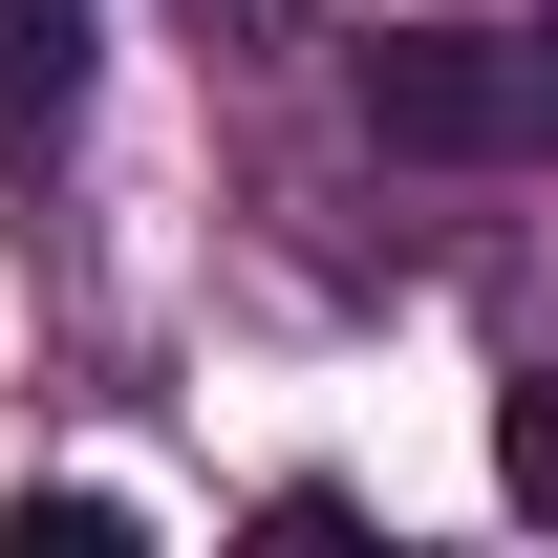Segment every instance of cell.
I'll list each match as a JSON object with an SVG mask.
<instances>
[{
  "label": "cell",
  "mask_w": 558,
  "mask_h": 558,
  "mask_svg": "<svg viewBox=\"0 0 558 558\" xmlns=\"http://www.w3.org/2000/svg\"><path fill=\"white\" fill-rule=\"evenodd\" d=\"M344 108L387 150H429V172H494V150H537V65L494 44V22H387L344 65Z\"/></svg>",
  "instance_id": "cell-1"
},
{
  "label": "cell",
  "mask_w": 558,
  "mask_h": 558,
  "mask_svg": "<svg viewBox=\"0 0 558 558\" xmlns=\"http://www.w3.org/2000/svg\"><path fill=\"white\" fill-rule=\"evenodd\" d=\"M494 473H515V494H537V515H558V365H537V387H515V409H494Z\"/></svg>",
  "instance_id": "cell-2"
}]
</instances>
